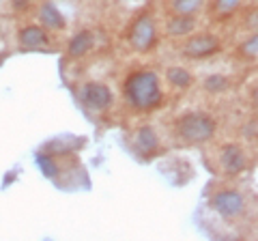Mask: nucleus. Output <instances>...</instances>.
Listing matches in <instances>:
<instances>
[{"mask_svg":"<svg viewBox=\"0 0 258 241\" xmlns=\"http://www.w3.org/2000/svg\"><path fill=\"white\" fill-rule=\"evenodd\" d=\"M125 97L129 106L138 112H151L159 108L164 101L159 76L153 69H140L129 74L125 80Z\"/></svg>","mask_w":258,"mask_h":241,"instance_id":"1","label":"nucleus"},{"mask_svg":"<svg viewBox=\"0 0 258 241\" xmlns=\"http://www.w3.org/2000/svg\"><path fill=\"white\" fill-rule=\"evenodd\" d=\"M174 130L185 144H205L215 136L217 120L207 112H187L179 116Z\"/></svg>","mask_w":258,"mask_h":241,"instance_id":"2","label":"nucleus"},{"mask_svg":"<svg viewBox=\"0 0 258 241\" xmlns=\"http://www.w3.org/2000/svg\"><path fill=\"white\" fill-rule=\"evenodd\" d=\"M127 43L134 52L144 54V52H151L157 43V26H155V20L153 15L149 13H142L138 15L132 26H129V33H127Z\"/></svg>","mask_w":258,"mask_h":241,"instance_id":"3","label":"nucleus"},{"mask_svg":"<svg viewBox=\"0 0 258 241\" xmlns=\"http://www.w3.org/2000/svg\"><path fill=\"white\" fill-rule=\"evenodd\" d=\"M209 207L222 220H239L247 209V200L239 190H220L209 200Z\"/></svg>","mask_w":258,"mask_h":241,"instance_id":"4","label":"nucleus"},{"mask_svg":"<svg viewBox=\"0 0 258 241\" xmlns=\"http://www.w3.org/2000/svg\"><path fill=\"white\" fill-rule=\"evenodd\" d=\"M80 99H82V106L86 110L101 114V112L110 110V106L114 103V93L103 82H86L80 91Z\"/></svg>","mask_w":258,"mask_h":241,"instance_id":"5","label":"nucleus"},{"mask_svg":"<svg viewBox=\"0 0 258 241\" xmlns=\"http://www.w3.org/2000/svg\"><path fill=\"white\" fill-rule=\"evenodd\" d=\"M183 56H187L191 61H205L209 56H215L222 50L220 39L211 33H198V35H189V39L183 43Z\"/></svg>","mask_w":258,"mask_h":241,"instance_id":"6","label":"nucleus"},{"mask_svg":"<svg viewBox=\"0 0 258 241\" xmlns=\"http://www.w3.org/2000/svg\"><path fill=\"white\" fill-rule=\"evenodd\" d=\"M220 168H222L226 174H230V176L241 174L247 168V155H245V151L241 149L239 144H235V142L224 144V147L220 149Z\"/></svg>","mask_w":258,"mask_h":241,"instance_id":"7","label":"nucleus"},{"mask_svg":"<svg viewBox=\"0 0 258 241\" xmlns=\"http://www.w3.org/2000/svg\"><path fill=\"white\" fill-rule=\"evenodd\" d=\"M134 149L142 157H153L159 151V136L151 125H142L134 134Z\"/></svg>","mask_w":258,"mask_h":241,"instance_id":"8","label":"nucleus"},{"mask_svg":"<svg viewBox=\"0 0 258 241\" xmlns=\"http://www.w3.org/2000/svg\"><path fill=\"white\" fill-rule=\"evenodd\" d=\"M20 45L24 50H41V47H47L50 45V37H47V30L43 26H24L20 30Z\"/></svg>","mask_w":258,"mask_h":241,"instance_id":"9","label":"nucleus"},{"mask_svg":"<svg viewBox=\"0 0 258 241\" xmlns=\"http://www.w3.org/2000/svg\"><path fill=\"white\" fill-rule=\"evenodd\" d=\"M196 30V18L194 15H172L166 24V35L170 39H181V37H189Z\"/></svg>","mask_w":258,"mask_h":241,"instance_id":"10","label":"nucleus"},{"mask_svg":"<svg viewBox=\"0 0 258 241\" xmlns=\"http://www.w3.org/2000/svg\"><path fill=\"white\" fill-rule=\"evenodd\" d=\"M39 20H41L45 30H62L67 26L64 15L60 13V9L52 3V0H45L41 5V9H39Z\"/></svg>","mask_w":258,"mask_h":241,"instance_id":"11","label":"nucleus"},{"mask_svg":"<svg viewBox=\"0 0 258 241\" xmlns=\"http://www.w3.org/2000/svg\"><path fill=\"white\" fill-rule=\"evenodd\" d=\"M95 47V35L91 30H80L78 35L71 37V41L67 45L69 58H84V56Z\"/></svg>","mask_w":258,"mask_h":241,"instance_id":"12","label":"nucleus"},{"mask_svg":"<svg viewBox=\"0 0 258 241\" xmlns=\"http://www.w3.org/2000/svg\"><path fill=\"white\" fill-rule=\"evenodd\" d=\"M84 140L82 138H76V136H58V138H54L45 144L43 153H50V155H64V153H71V151H76L78 147H82Z\"/></svg>","mask_w":258,"mask_h":241,"instance_id":"13","label":"nucleus"},{"mask_svg":"<svg viewBox=\"0 0 258 241\" xmlns=\"http://www.w3.org/2000/svg\"><path fill=\"white\" fill-rule=\"evenodd\" d=\"M166 80L168 84H172L174 88H181V91H187V88L194 84V76L191 71H187L181 65H172L166 69Z\"/></svg>","mask_w":258,"mask_h":241,"instance_id":"14","label":"nucleus"},{"mask_svg":"<svg viewBox=\"0 0 258 241\" xmlns=\"http://www.w3.org/2000/svg\"><path fill=\"white\" fill-rule=\"evenodd\" d=\"M241 5H243V0H213L211 13L215 20H226L232 13H237Z\"/></svg>","mask_w":258,"mask_h":241,"instance_id":"15","label":"nucleus"},{"mask_svg":"<svg viewBox=\"0 0 258 241\" xmlns=\"http://www.w3.org/2000/svg\"><path fill=\"white\" fill-rule=\"evenodd\" d=\"M230 84H232V80H230L228 76H224V74H213V76L205 78L203 88H205L207 93H211V95H220V93L228 91Z\"/></svg>","mask_w":258,"mask_h":241,"instance_id":"16","label":"nucleus"},{"mask_svg":"<svg viewBox=\"0 0 258 241\" xmlns=\"http://www.w3.org/2000/svg\"><path fill=\"white\" fill-rule=\"evenodd\" d=\"M207 0H172V13L176 15H196L205 7Z\"/></svg>","mask_w":258,"mask_h":241,"instance_id":"17","label":"nucleus"},{"mask_svg":"<svg viewBox=\"0 0 258 241\" xmlns=\"http://www.w3.org/2000/svg\"><path fill=\"white\" fill-rule=\"evenodd\" d=\"M239 56L245 61H256V56H258V35L256 33L252 37H247L245 41L239 45Z\"/></svg>","mask_w":258,"mask_h":241,"instance_id":"18","label":"nucleus"},{"mask_svg":"<svg viewBox=\"0 0 258 241\" xmlns=\"http://www.w3.org/2000/svg\"><path fill=\"white\" fill-rule=\"evenodd\" d=\"M37 162H39V166H41V172L45 174V176H52L56 174V170H58V166H56V159H54V155H50V153H39V157H37Z\"/></svg>","mask_w":258,"mask_h":241,"instance_id":"19","label":"nucleus"},{"mask_svg":"<svg viewBox=\"0 0 258 241\" xmlns=\"http://www.w3.org/2000/svg\"><path fill=\"white\" fill-rule=\"evenodd\" d=\"M13 5L18 7V9H24V7H28V0H13Z\"/></svg>","mask_w":258,"mask_h":241,"instance_id":"20","label":"nucleus"}]
</instances>
